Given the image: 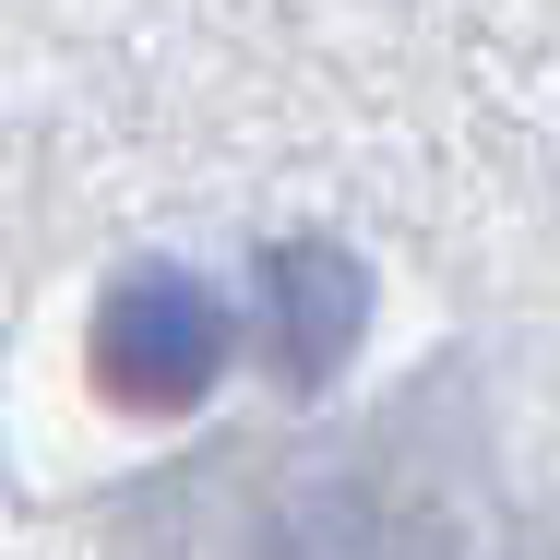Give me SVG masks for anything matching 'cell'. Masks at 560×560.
I'll return each mask as SVG.
<instances>
[{
    "label": "cell",
    "mask_w": 560,
    "mask_h": 560,
    "mask_svg": "<svg viewBox=\"0 0 560 560\" xmlns=\"http://www.w3.org/2000/svg\"><path fill=\"white\" fill-rule=\"evenodd\" d=\"M108 560H560L501 382L442 346L335 418L203 430L96 501Z\"/></svg>",
    "instance_id": "cell-1"
}]
</instances>
